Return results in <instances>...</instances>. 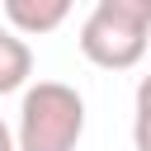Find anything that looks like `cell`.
Instances as JSON below:
<instances>
[{
	"instance_id": "cell-1",
	"label": "cell",
	"mask_w": 151,
	"mask_h": 151,
	"mask_svg": "<svg viewBox=\"0 0 151 151\" xmlns=\"http://www.w3.org/2000/svg\"><path fill=\"white\" fill-rule=\"evenodd\" d=\"M76 42L90 66L132 71L151 47V0H94Z\"/></svg>"
},
{
	"instance_id": "cell-2",
	"label": "cell",
	"mask_w": 151,
	"mask_h": 151,
	"mask_svg": "<svg viewBox=\"0 0 151 151\" xmlns=\"http://www.w3.org/2000/svg\"><path fill=\"white\" fill-rule=\"evenodd\" d=\"M85 137V99L66 80H38L24 85L19 99V151H76Z\"/></svg>"
},
{
	"instance_id": "cell-3",
	"label": "cell",
	"mask_w": 151,
	"mask_h": 151,
	"mask_svg": "<svg viewBox=\"0 0 151 151\" xmlns=\"http://www.w3.org/2000/svg\"><path fill=\"white\" fill-rule=\"evenodd\" d=\"M76 0H0V14L14 33L24 38H42V33H57L66 19H71Z\"/></svg>"
},
{
	"instance_id": "cell-4",
	"label": "cell",
	"mask_w": 151,
	"mask_h": 151,
	"mask_svg": "<svg viewBox=\"0 0 151 151\" xmlns=\"http://www.w3.org/2000/svg\"><path fill=\"white\" fill-rule=\"evenodd\" d=\"M33 76V47L24 42V33H5L0 38V94L24 90Z\"/></svg>"
},
{
	"instance_id": "cell-5",
	"label": "cell",
	"mask_w": 151,
	"mask_h": 151,
	"mask_svg": "<svg viewBox=\"0 0 151 151\" xmlns=\"http://www.w3.org/2000/svg\"><path fill=\"white\" fill-rule=\"evenodd\" d=\"M132 146L151 151V109H137V118H132Z\"/></svg>"
},
{
	"instance_id": "cell-6",
	"label": "cell",
	"mask_w": 151,
	"mask_h": 151,
	"mask_svg": "<svg viewBox=\"0 0 151 151\" xmlns=\"http://www.w3.org/2000/svg\"><path fill=\"white\" fill-rule=\"evenodd\" d=\"M137 109H151V76H142L137 85Z\"/></svg>"
},
{
	"instance_id": "cell-7",
	"label": "cell",
	"mask_w": 151,
	"mask_h": 151,
	"mask_svg": "<svg viewBox=\"0 0 151 151\" xmlns=\"http://www.w3.org/2000/svg\"><path fill=\"white\" fill-rule=\"evenodd\" d=\"M0 151H19V142H14V132H9L5 118H0Z\"/></svg>"
},
{
	"instance_id": "cell-8",
	"label": "cell",
	"mask_w": 151,
	"mask_h": 151,
	"mask_svg": "<svg viewBox=\"0 0 151 151\" xmlns=\"http://www.w3.org/2000/svg\"><path fill=\"white\" fill-rule=\"evenodd\" d=\"M5 33H9V28H5V24H0V38H5Z\"/></svg>"
}]
</instances>
